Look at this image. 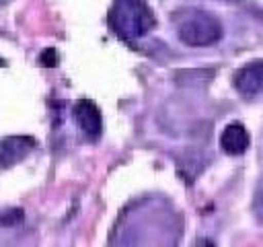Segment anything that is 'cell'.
<instances>
[{"label": "cell", "mask_w": 263, "mask_h": 247, "mask_svg": "<svg viewBox=\"0 0 263 247\" xmlns=\"http://www.w3.org/2000/svg\"><path fill=\"white\" fill-rule=\"evenodd\" d=\"M109 21L121 37H142L156 25L152 8L142 0H119L111 10Z\"/></svg>", "instance_id": "1"}, {"label": "cell", "mask_w": 263, "mask_h": 247, "mask_svg": "<svg viewBox=\"0 0 263 247\" xmlns=\"http://www.w3.org/2000/svg\"><path fill=\"white\" fill-rule=\"evenodd\" d=\"M232 82H234V89L245 97L259 95L263 91V64L253 62L242 66L240 70H236Z\"/></svg>", "instance_id": "5"}, {"label": "cell", "mask_w": 263, "mask_h": 247, "mask_svg": "<svg viewBox=\"0 0 263 247\" xmlns=\"http://www.w3.org/2000/svg\"><path fill=\"white\" fill-rule=\"evenodd\" d=\"M8 2H12V0H0V4H8Z\"/></svg>", "instance_id": "8"}, {"label": "cell", "mask_w": 263, "mask_h": 247, "mask_svg": "<svg viewBox=\"0 0 263 247\" xmlns=\"http://www.w3.org/2000/svg\"><path fill=\"white\" fill-rule=\"evenodd\" d=\"M55 62H58V56H55L53 49H45V51L41 54V64H45V66H55Z\"/></svg>", "instance_id": "7"}, {"label": "cell", "mask_w": 263, "mask_h": 247, "mask_svg": "<svg viewBox=\"0 0 263 247\" xmlns=\"http://www.w3.org/2000/svg\"><path fill=\"white\" fill-rule=\"evenodd\" d=\"M74 119H76L78 128L82 130V134H84L88 140H97V138L101 136L103 117H101L99 107H97L92 101L80 99V101L74 105Z\"/></svg>", "instance_id": "3"}, {"label": "cell", "mask_w": 263, "mask_h": 247, "mask_svg": "<svg viewBox=\"0 0 263 247\" xmlns=\"http://www.w3.org/2000/svg\"><path fill=\"white\" fill-rule=\"evenodd\" d=\"M222 37V25L208 12H191L179 25V39L193 47L212 45Z\"/></svg>", "instance_id": "2"}, {"label": "cell", "mask_w": 263, "mask_h": 247, "mask_svg": "<svg viewBox=\"0 0 263 247\" xmlns=\"http://www.w3.org/2000/svg\"><path fill=\"white\" fill-rule=\"evenodd\" d=\"M35 148V140L31 136H6L0 140V167L8 169L21 163Z\"/></svg>", "instance_id": "4"}, {"label": "cell", "mask_w": 263, "mask_h": 247, "mask_svg": "<svg viewBox=\"0 0 263 247\" xmlns=\"http://www.w3.org/2000/svg\"><path fill=\"white\" fill-rule=\"evenodd\" d=\"M249 142H251L249 132H247L245 126L238 123V121L228 123V126L224 128V132H222V136H220V146H222V150H224L226 154H230V156L242 154V152L249 148Z\"/></svg>", "instance_id": "6"}]
</instances>
